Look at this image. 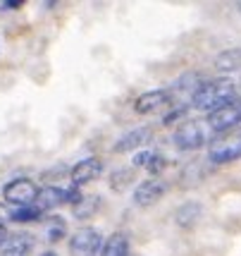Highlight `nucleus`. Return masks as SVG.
Returning a JSON list of instances; mask_svg holds the SVG:
<instances>
[{
    "mask_svg": "<svg viewBox=\"0 0 241 256\" xmlns=\"http://www.w3.org/2000/svg\"><path fill=\"white\" fill-rule=\"evenodd\" d=\"M232 98H237V86L232 79H210V82H201L198 89L191 94V108L213 115Z\"/></svg>",
    "mask_w": 241,
    "mask_h": 256,
    "instance_id": "f257e3e1",
    "label": "nucleus"
},
{
    "mask_svg": "<svg viewBox=\"0 0 241 256\" xmlns=\"http://www.w3.org/2000/svg\"><path fill=\"white\" fill-rule=\"evenodd\" d=\"M208 158L213 163H232L241 158V127L215 134L208 142Z\"/></svg>",
    "mask_w": 241,
    "mask_h": 256,
    "instance_id": "f03ea898",
    "label": "nucleus"
},
{
    "mask_svg": "<svg viewBox=\"0 0 241 256\" xmlns=\"http://www.w3.org/2000/svg\"><path fill=\"white\" fill-rule=\"evenodd\" d=\"M234 127H241V96L232 98L227 106H222L208 118V130L215 134L234 130Z\"/></svg>",
    "mask_w": 241,
    "mask_h": 256,
    "instance_id": "7ed1b4c3",
    "label": "nucleus"
},
{
    "mask_svg": "<svg viewBox=\"0 0 241 256\" xmlns=\"http://www.w3.org/2000/svg\"><path fill=\"white\" fill-rule=\"evenodd\" d=\"M175 146L179 151H196L206 144V127L198 120H184L175 132Z\"/></svg>",
    "mask_w": 241,
    "mask_h": 256,
    "instance_id": "20e7f679",
    "label": "nucleus"
},
{
    "mask_svg": "<svg viewBox=\"0 0 241 256\" xmlns=\"http://www.w3.org/2000/svg\"><path fill=\"white\" fill-rule=\"evenodd\" d=\"M38 187L33 184L31 180L26 178H19V180H12V182H7L5 187H2V196H5V201L7 204H14V206H33V201H36V196H38Z\"/></svg>",
    "mask_w": 241,
    "mask_h": 256,
    "instance_id": "39448f33",
    "label": "nucleus"
},
{
    "mask_svg": "<svg viewBox=\"0 0 241 256\" xmlns=\"http://www.w3.org/2000/svg\"><path fill=\"white\" fill-rule=\"evenodd\" d=\"M103 249V234L93 228L77 230L69 240V254L72 256H98Z\"/></svg>",
    "mask_w": 241,
    "mask_h": 256,
    "instance_id": "423d86ee",
    "label": "nucleus"
},
{
    "mask_svg": "<svg viewBox=\"0 0 241 256\" xmlns=\"http://www.w3.org/2000/svg\"><path fill=\"white\" fill-rule=\"evenodd\" d=\"M167 192V182L160 178H148L146 182H141L136 190H134L132 199L139 208H148V206H155L158 201L165 196Z\"/></svg>",
    "mask_w": 241,
    "mask_h": 256,
    "instance_id": "0eeeda50",
    "label": "nucleus"
},
{
    "mask_svg": "<svg viewBox=\"0 0 241 256\" xmlns=\"http://www.w3.org/2000/svg\"><path fill=\"white\" fill-rule=\"evenodd\" d=\"M100 175H103V160L96 158V156L81 158L77 166H72V170H69V180H72V184H74V187L88 184V182L98 180Z\"/></svg>",
    "mask_w": 241,
    "mask_h": 256,
    "instance_id": "6e6552de",
    "label": "nucleus"
},
{
    "mask_svg": "<svg viewBox=\"0 0 241 256\" xmlns=\"http://www.w3.org/2000/svg\"><path fill=\"white\" fill-rule=\"evenodd\" d=\"M170 103V91L167 89H153V91H146L141 94L139 98L134 100V110L139 115H151V112L160 110L163 106Z\"/></svg>",
    "mask_w": 241,
    "mask_h": 256,
    "instance_id": "1a4fd4ad",
    "label": "nucleus"
},
{
    "mask_svg": "<svg viewBox=\"0 0 241 256\" xmlns=\"http://www.w3.org/2000/svg\"><path fill=\"white\" fill-rule=\"evenodd\" d=\"M151 136H153V130H151V127H136V130H132L129 134H124L122 139H117L115 146H112V151H115V154H129L134 148L148 144Z\"/></svg>",
    "mask_w": 241,
    "mask_h": 256,
    "instance_id": "9d476101",
    "label": "nucleus"
},
{
    "mask_svg": "<svg viewBox=\"0 0 241 256\" xmlns=\"http://www.w3.org/2000/svg\"><path fill=\"white\" fill-rule=\"evenodd\" d=\"M62 204H69V194L60 187H43L33 201V206L38 211H53V208H60Z\"/></svg>",
    "mask_w": 241,
    "mask_h": 256,
    "instance_id": "9b49d317",
    "label": "nucleus"
},
{
    "mask_svg": "<svg viewBox=\"0 0 241 256\" xmlns=\"http://www.w3.org/2000/svg\"><path fill=\"white\" fill-rule=\"evenodd\" d=\"M33 246H36V240H33L31 234L17 232V234H10V240L2 246V254L5 256H26L33 252Z\"/></svg>",
    "mask_w": 241,
    "mask_h": 256,
    "instance_id": "f8f14e48",
    "label": "nucleus"
},
{
    "mask_svg": "<svg viewBox=\"0 0 241 256\" xmlns=\"http://www.w3.org/2000/svg\"><path fill=\"white\" fill-rule=\"evenodd\" d=\"M100 256H129V237L124 232L110 234V240L105 242Z\"/></svg>",
    "mask_w": 241,
    "mask_h": 256,
    "instance_id": "ddd939ff",
    "label": "nucleus"
},
{
    "mask_svg": "<svg viewBox=\"0 0 241 256\" xmlns=\"http://www.w3.org/2000/svg\"><path fill=\"white\" fill-rule=\"evenodd\" d=\"M110 190L117 192V194H124V192L129 190L134 184V168H120V170H115L108 180Z\"/></svg>",
    "mask_w": 241,
    "mask_h": 256,
    "instance_id": "4468645a",
    "label": "nucleus"
},
{
    "mask_svg": "<svg viewBox=\"0 0 241 256\" xmlns=\"http://www.w3.org/2000/svg\"><path fill=\"white\" fill-rule=\"evenodd\" d=\"M100 208V196L98 194H91V196H84L77 206H72V213L77 220H86L91 216H96V211Z\"/></svg>",
    "mask_w": 241,
    "mask_h": 256,
    "instance_id": "2eb2a0df",
    "label": "nucleus"
},
{
    "mask_svg": "<svg viewBox=\"0 0 241 256\" xmlns=\"http://www.w3.org/2000/svg\"><path fill=\"white\" fill-rule=\"evenodd\" d=\"M215 67L220 72H237L241 70V50L234 48V50H225L215 58Z\"/></svg>",
    "mask_w": 241,
    "mask_h": 256,
    "instance_id": "dca6fc26",
    "label": "nucleus"
},
{
    "mask_svg": "<svg viewBox=\"0 0 241 256\" xmlns=\"http://www.w3.org/2000/svg\"><path fill=\"white\" fill-rule=\"evenodd\" d=\"M41 213L36 206H22V208H14V211L7 216L12 223H36V220H41Z\"/></svg>",
    "mask_w": 241,
    "mask_h": 256,
    "instance_id": "f3484780",
    "label": "nucleus"
},
{
    "mask_svg": "<svg viewBox=\"0 0 241 256\" xmlns=\"http://www.w3.org/2000/svg\"><path fill=\"white\" fill-rule=\"evenodd\" d=\"M198 213H201V206H198V204H187V206H182V208L177 211V223L182 225V228H189V225L196 223Z\"/></svg>",
    "mask_w": 241,
    "mask_h": 256,
    "instance_id": "a211bd4d",
    "label": "nucleus"
},
{
    "mask_svg": "<svg viewBox=\"0 0 241 256\" xmlns=\"http://www.w3.org/2000/svg\"><path fill=\"white\" fill-rule=\"evenodd\" d=\"M165 166H167V158L160 156V154H155V158L151 160V166L146 168V170H148V172H151L153 178H158V175L163 172V168H165Z\"/></svg>",
    "mask_w": 241,
    "mask_h": 256,
    "instance_id": "6ab92c4d",
    "label": "nucleus"
},
{
    "mask_svg": "<svg viewBox=\"0 0 241 256\" xmlns=\"http://www.w3.org/2000/svg\"><path fill=\"white\" fill-rule=\"evenodd\" d=\"M153 158H155L153 151H141V154H136V156H134V168H148Z\"/></svg>",
    "mask_w": 241,
    "mask_h": 256,
    "instance_id": "aec40b11",
    "label": "nucleus"
},
{
    "mask_svg": "<svg viewBox=\"0 0 241 256\" xmlns=\"http://www.w3.org/2000/svg\"><path fill=\"white\" fill-rule=\"evenodd\" d=\"M179 118H184V120H189L187 118V108H175L172 112H167L163 118V124H172V122H177Z\"/></svg>",
    "mask_w": 241,
    "mask_h": 256,
    "instance_id": "412c9836",
    "label": "nucleus"
},
{
    "mask_svg": "<svg viewBox=\"0 0 241 256\" xmlns=\"http://www.w3.org/2000/svg\"><path fill=\"white\" fill-rule=\"evenodd\" d=\"M62 232H65V230H62V225L50 228V230H48V240H50V242H60V240H62Z\"/></svg>",
    "mask_w": 241,
    "mask_h": 256,
    "instance_id": "4be33fe9",
    "label": "nucleus"
},
{
    "mask_svg": "<svg viewBox=\"0 0 241 256\" xmlns=\"http://www.w3.org/2000/svg\"><path fill=\"white\" fill-rule=\"evenodd\" d=\"M10 240V234H7V228L0 223V246H5V242Z\"/></svg>",
    "mask_w": 241,
    "mask_h": 256,
    "instance_id": "5701e85b",
    "label": "nucleus"
},
{
    "mask_svg": "<svg viewBox=\"0 0 241 256\" xmlns=\"http://www.w3.org/2000/svg\"><path fill=\"white\" fill-rule=\"evenodd\" d=\"M22 5V0H5L2 2V8H7V10H12V8H19Z\"/></svg>",
    "mask_w": 241,
    "mask_h": 256,
    "instance_id": "b1692460",
    "label": "nucleus"
},
{
    "mask_svg": "<svg viewBox=\"0 0 241 256\" xmlns=\"http://www.w3.org/2000/svg\"><path fill=\"white\" fill-rule=\"evenodd\" d=\"M41 256H57L55 252H45V254H41Z\"/></svg>",
    "mask_w": 241,
    "mask_h": 256,
    "instance_id": "393cba45",
    "label": "nucleus"
}]
</instances>
